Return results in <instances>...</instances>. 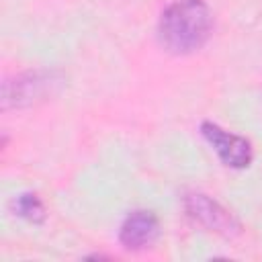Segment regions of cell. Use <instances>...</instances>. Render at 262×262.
I'll return each instance as SVG.
<instances>
[{"mask_svg": "<svg viewBox=\"0 0 262 262\" xmlns=\"http://www.w3.org/2000/svg\"><path fill=\"white\" fill-rule=\"evenodd\" d=\"M211 29V10L203 0H178L162 12L158 35L168 51L184 55L201 49L207 43Z\"/></svg>", "mask_w": 262, "mask_h": 262, "instance_id": "6da1fadb", "label": "cell"}, {"mask_svg": "<svg viewBox=\"0 0 262 262\" xmlns=\"http://www.w3.org/2000/svg\"><path fill=\"white\" fill-rule=\"evenodd\" d=\"M63 84V78L57 72L37 70L20 74L12 80H6L2 86V108H20L45 100L47 96L55 94L57 88Z\"/></svg>", "mask_w": 262, "mask_h": 262, "instance_id": "7a4b0ae2", "label": "cell"}, {"mask_svg": "<svg viewBox=\"0 0 262 262\" xmlns=\"http://www.w3.org/2000/svg\"><path fill=\"white\" fill-rule=\"evenodd\" d=\"M184 209L196 223H201L209 231H215L223 237H235L242 233V223L225 207H221L217 201H213L207 194L201 192L186 194Z\"/></svg>", "mask_w": 262, "mask_h": 262, "instance_id": "3957f363", "label": "cell"}, {"mask_svg": "<svg viewBox=\"0 0 262 262\" xmlns=\"http://www.w3.org/2000/svg\"><path fill=\"white\" fill-rule=\"evenodd\" d=\"M201 133L209 141V145L217 151V156L221 158V162L225 166H229V168L250 166V162L254 158V149H252V143L246 137L229 133V131L221 129L215 123H203Z\"/></svg>", "mask_w": 262, "mask_h": 262, "instance_id": "277c9868", "label": "cell"}, {"mask_svg": "<svg viewBox=\"0 0 262 262\" xmlns=\"http://www.w3.org/2000/svg\"><path fill=\"white\" fill-rule=\"evenodd\" d=\"M158 237V219L149 211H133L121 225L119 239L127 250H143Z\"/></svg>", "mask_w": 262, "mask_h": 262, "instance_id": "5b68a950", "label": "cell"}, {"mask_svg": "<svg viewBox=\"0 0 262 262\" xmlns=\"http://www.w3.org/2000/svg\"><path fill=\"white\" fill-rule=\"evenodd\" d=\"M14 211L20 215V217H25V219H29V221H43V217H45V209H43V203L39 201V196L37 194H33V192H25V194H20V196H16L14 199Z\"/></svg>", "mask_w": 262, "mask_h": 262, "instance_id": "8992f818", "label": "cell"}]
</instances>
